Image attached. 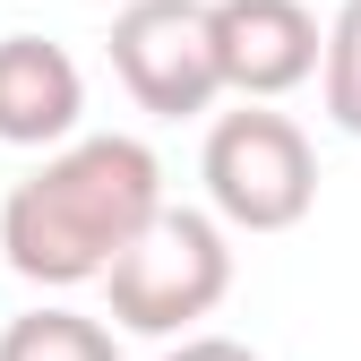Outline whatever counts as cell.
Listing matches in <instances>:
<instances>
[{
    "label": "cell",
    "mask_w": 361,
    "mask_h": 361,
    "mask_svg": "<svg viewBox=\"0 0 361 361\" xmlns=\"http://www.w3.org/2000/svg\"><path fill=\"white\" fill-rule=\"evenodd\" d=\"M0 361H121V327L86 319L69 301H43L0 327Z\"/></svg>",
    "instance_id": "52a82bcc"
},
{
    "label": "cell",
    "mask_w": 361,
    "mask_h": 361,
    "mask_svg": "<svg viewBox=\"0 0 361 361\" xmlns=\"http://www.w3.org/2000/svg\"><path fill=\"white\" fill-rule=\"evenodd\" d=\"M112 78L155 121H198L224 95L215 0H129L112 18Z\"/></svg>",
    "instance_id": "277c9868"
},
{
    "label": "cell",
    "mask_w": 361,
    "mask_h": 361,
    "mask_svg": "<svg viewBox=\"0 0 361 361\" xmlns=\"http://www.w3.org/2000/svg\"><path fill=\"white\" fill-rule=\"evenodd\" d=\"M155 361H258L241 336H180V344H164Z\"/></svg>",
    "instance_id": "9c48e42d"
},
{
    "label": "cell",
    "mask_w": 361,
    "mask_h": 361,
    "mask_svg": "<svg viewBox=\"0 0 361 361\" xmlns=\"http://www.w3.org/2000/svg\"><path fill=\"white\" fill-rule=\"evenodd\" d=\"M215 61H224V95L276 104L319 78L327 35L301 0H215Z\"/></svg>",
    "instance_id": "5b68a950"
},
{
    "label": "cell",
    "mask_w": 361,
    "mask_h": 361,
    "mask_svg": "<svg viewBox=\"0 0 361 361\" xmlns=\"http://www.w3.org/2000/svg\"><path fill=\"white\" fill-rule=\"evenodd\" d=\"M319 104L344 138H361V0H344L327 26V61H319Z\"/></svg>",
    "instance_id": "ba28073f"
},
{
    "label": "cell",
    "mask_w": 361,
    "mask_h": 361,
    "mask_svg": "<svg viewBox=\"0 0 361 361\" xmlns=\"http://www.w3.org/2000/svg\"><path fill=\"white\" fill-rule=\"evenodd\" d=\"M224 293H233V241H224V224L207 207H164L104 276L112 327L121 336H164V344H180L198 319H215Z\"/></svg>",
    "instance_id": "7a4b0ae2"
},
{
    "label": "cell",
    "mask_w": 361,
    "mask_h": 361,
    "mask_svg": "<svg viewBox=\"0 0 361 361\" xmlns=\"http://www.w3.org/2000/svg\"><path fill=\"white\" fill-rule=\"evenodd\" d=\"M86 121V69L52 35H0V147L61 155Z\"/></svg>",
    "instance_id": "8992f818"
},
{
    "label": "cell",
    "mask_w": 361,
    "mask_h": 361,
    "mask_svg": "<svg viewBox=\"0 0 361 361\" xmlns=\"http://www.w3.org/2000/svg\"><path fill=\"white\" fill-rule=\"evenodd\" d=\"M198 180H207V215L224 233H293L319 207V155H310L301 121L276 104L215 112L207 147H198Z\"/></svg>",
    "instance_id": "3957f363"
},
{
    "label": "cell",
    "mask_w": 361,
    "mask_h": 361,
    "mask_svg": "<svg viewBox=\"0 0 361 361\" xmlns=\"http://www.w3.org/2000/svg\"><path fill=\"white\" fill-rule=\"evenodd\" d=\"M164 155L129 129L78 138L61 155H43L9 198H0V258L43 293L104 284L121 250L164 215Z\"/></svg>",
    "instance_id": "6da1fadb"
}]
</instances>
